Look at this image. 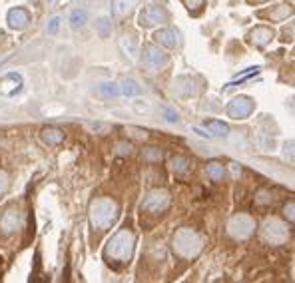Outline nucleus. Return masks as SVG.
I'll return each mask as SVG.
<instances>
[{"label":"nucleus","mask_w":295,"mask_h":283,"mask_svg":"<svg viewBox=\"0 0 295 283\" xmlns=\"http://www.w3.org/2000/svg\"><path fill=\"white\" fill-rule=\"evenodd\" d=\"M134 243H136V238H134L132 231H128V229L118 231L106 245V260H110V263H126L132 257Z\"/></svg>","instance_id":"obj_1"},{"label":"nucleus","mask_w":295,"mask_h":283,"mask_svg":"<svg viewBox=\"0 0 295 283\" xmlns=\"http://www.w3.org/2000/svg\"><path fill=\"white\" fill-rule=\"evenodd\" d=\"M118 218V203L112 200H96L90 207V222L96 229H106Z\"/></svg>","instance_id":"obj_2"},{"label":"nucleus","mask_w":295,"mask_h":283,"mask_svg":"<svg viewBox=\"0 0 295 283\" xmlns=\"http://www.w3.org/2000/svg\"><path fill=\"white\" fill-rule=\"evenodd\" d=\"M202 238L191 229H180L174 235V251L182 257H193L202 249Z\"/></svg>","instance_id":"obj_3"},{"label":"nucleus","mask_w":295,"mask_h":283,"mask_svg":"<svg viewBox=\"0 0 295 283\" xmlns=\"http://www.w3.org/2000/svg\"><path fill=\"white\" fill-rule=\"evenodd\" d=\"M253 229H255V222H253L250 216H243V214L235 216L232 222H230V233L235 235V238H239V240L250 238L253 233Z\"/></svg>","instance_id":"obj_4"},{"label":"nucleus","mask_w":295,"mask_h":283,"mask_svg":"<svg viewBox=\"0 0 295 283\" xmlns=\"http://www.w3.org/2000/svg\"><path fill=\"white\" fill-rule=\"evenodd\" d=\"M252 112H253V100L248 98V96H239V98L230 102V106H228V116L233 118V120H243Z\"/></svg>","instance_id":"obj_5"},{"label":"nucleus","mask_w":295,"mask_h":283,"mask_svg":"<svg viewBox=\"0 0 295 283\" xmlns=\"http://www.w3.org/2000/svg\"><path fill=\"white\" fill-rule=\"evenodd\" d=\"M142 58H144V66H146L150 72H156V70H160L166 62H168V56L158 48V46H146L144 48V54H142Z\"/></svg>","instance_id":"obj_6"},{"label":"nucleus","mask_w":295,"mask_h":283,"mask_svg":"<svg viewBox=\"0 0 295 283\" xmlns=\"http://www.w3.org/2000/svg\"><path fill=\"white\" fill-rule=\"evenodd\" d=\"M168 20V12L160 6H146L142 12H140V24L142 26H156V24H162V22Z\"/></svg>","instance_id":"obj_7"},{"label":"nucleus","mask_w":295,"mask_h":283,"mask_svg":"<svg viewBox=\"0 0 295 283\" xmlns=\"http://www.w3.org/2000/svg\"><path fill=\"white\" fill-rule=\"evenodd\" d=\"M169 205V194L168 192H154L146 198V202L142 205V209L152 211V214H160L164 209H168Z\"/></svg>","instance_id":"obj_8"},{"label":"nucleus","mask_w":295,"mask_h":283,"mask_svg":"<svg viewBox=\"0 0 295 283\" xmlns=\"http://www.w3.org/2000/svg\"><path fill=\"white\" fill-rule=\"evenodd\" d=\"M265 238L272 243H281L287 240V229H285V225H281L277 220H269V222L265 223Z\"/></svg>","instance_id":"obj_9"},{"label":"nucleus","mask_w":295,"mask_h":283,"mask_svg":"<svg viewBox=\"0 0 295 283\" xmlns=\"http://www.w3.org/2000/svg\"><path fill=\"white\" fill-rule=\"evenodd\" d=\"M20 88H22L20 74L10 72V74H6V76L0 80V94H4V96H14Z\"/></svg>","instance_id":"obj_10"},{"label":"nucleus","mask_w":295,"mask_h":283,"mask_svg":"<svg viewBox=\"0 0 295 283\" xmlns=\"http://www.w3.org/2000/svg\"><path fill=\"white\" fill-rule=\"evenodd\" d=\"M28 22H30V16H28V12H26L24 8H14V10L8 12V24H10V28L22 30V28H26Z\"/></svg>","instance_id":"obj_11"},{"label":"nucleus","mask_w":295,"mask_h":283,"mask_svg":"<svg viewBox=\"0 0 295 283\" xmlns=\"http://www.w3.org/2000/svg\"><path fill=\"white\" fill-rule=\"evenodd\" d=\"M154 38L160 42L162 46H166V48H174V46H178V42H180V34H178L174 28H164V30H158Z\"/></svg>","instance_id":"obj_12"},{"label":"nucleus","mask_w":295,"mask_h":283,"mask_svg":"<svg viewBox=\"0 0 295 283\" xmlns=\"http://www.w3.org/2000/svg\"><path fill=\"white\" fill-rule=\"evenodd\" d=\"M18 223H20V216H18V211H14V209H6V214H4L2 220H0V227H2L4 233H10V231L16 229Z\"/></svg>","instance_id":"obj_13"},{"label":"nucleus","mask_w":295,"mask_h":283,"mask_svg":"<svg viewBox=\"0 0 295 283\" xmlns=\"http://www.w3.org/2000/svg\"><path fill=\"white\" fill-rule=\"evenodd\" d=\"M140 4V0H114L112 2V10H114V14L116 16H124V14H128L134 6H138Z\"/></svg>","instance_id":"obj_14"},{"label":"nucleus","mask_w":295,"mask_h":283,"mask_svg":"<svg viewBox=\"0 0 295 283\" xmlns=\"http://www.w3.org/2000/svg\"><path fill=\"white\" fill-rule=\"evenodd\" d=\"M272 30L269 28H263V26H259V28H255L252 32V40L253 44H257V46H265L267 42L272 40Z\"/></svg>","instance_id":"obj_15"},{"label":"nucleus","mask_w":295,"mask_h":283,"mask_svg":"<svg viewBox=\"0 0 295 283\" xmlns=\"http://www.w3.org/2000/svg\"><path fill=\"white\" fill-rule=\"evenodd\" d=\"M86 22H88V12H86L84 8H76L72 12V16H70V26L74 30H80V28L86 26Z\"/></svg>","instance_id":"obj_16"},{"label":"nucleus","mask_w":295,"mask_h":283,"mask_svg":"<svg viewBox=\"0 0 295 283\" xmlns=\"http://www.w3.org/2000/svg\"><path fill=\"white\" fill-rule=\"evenodd\" d=\"M208 178H211L213 182H222L224 178H226V170H224V166L217 162H211L208 163Z\"/></svg>","instance_id":"obj_17"},{"label":"nucleus","mask_w":295,"mask_h":283,"mask_svg":"<svg viewBox=\"0 0 295 283\" xmlns=\"http://www.w3.org/2000/svg\"><path fill=\"white\" fill-rule=\"evenodd\" d=\"M169 166H171V170L176 172V174H186L188 170H190L191 162L188 160V158H182V156H176L171 162H169Z\"/></svg>","instance_id":"obj_18"},{"label":"nucleus","mask_w":295,"mask_h":283,"mask_svg":"<svg viewBox=\"0 0 295 283\" xmlns=\"http://www.w3.org/2000/svg\"><path fill=\"white\" fill-rule=\"evenodd\" d=\"M98 92L104 96V98H116L120 94V88L114 84V82H104L98 86Z\"/></svg>","instance_id":"obj_19"},{"label":"nucleus","mask_w":295,"mask_h":283,"mask_svg":"<svg viewBox=\"0 0 295 283\" xmlns=\"http://www.w3.org/2000/svg\"><path fill=\"white\" fill-rule=\"evenodd\" d=\"M206 130L210 132L211 136H226V134H228V126L215 120L206 122Z\"/></svg>","instance_id":"obj_20"},{"label":"nucleus","mask_w":295,"mask_h":283,"mask_svg":"<svg viewBox=\"0 0 295 283\" xmlns=\"http://www.w3.org/2000/svg\"><path fill=\"white\" fill-rule=\"evenodd\" d=\"M42 138L46 144H60L64 140V134L60 130H56V128H48V130L42 132Z\"/></svg>","instance_id":"obj_21"},{"label":"nucleus","mask_w":295,"mask_h":283,"mask_svg":"<svg viewBox=\"0 0 295 283\" xmlns=\"http://www.w3.org/2000/svg\"><path fill=\"white\" fill-rule=\"evenodd\" d=\"M96 32L100 34V38H108L112 34V22L108 16H102L100 20L96 22Z\"/></svg>","instance_id":"obj_22"},{"label":"nucleus","mask_w":295,"mask_h":283,"mask_svg":"<svg viewBox=\"0 0 295 283\" xmlns=\"http://www.w3.org/2000/svg\"><path fill=\"white\" fill-rule=\"evenodd\" d=\"M122 92H124L126 96H138V94L142 92V88L138 86V82H136V80L126 78V80L122 82Z\"/></svg>","instance_id":"obj_23"},{"label":"nucleus","mask_w":295,"mask_h":283,"mask_svg":"<svg viewBox=\"0 0 295 283\" xmlns=\"http://www.w3.org/2000/svg\"><path fill=\"white\" fill-rule=\"evenodd\" d=\"M144 160H148V162H160L162 160V152L158 148H148L146 152H144Z\"/></svg>","instance_id":"obj_24"},{"label":"nucleus","mask_w":295,"mask_h":283,"mask_svg":"<svg viewBox=\"0 0 295 283\" xmlns=\"http://www.w3.org/2000/svg\"><path fill=\"white\" fill-rule=\"evenodd\" d=\"M184 4L188 6V8H195V10H200L202 6H204V0H184Z\"/></svg>","instance_id":"obj_25"},{"label":"nucleus","mask_w":295,"mask_h":283,"mask_svg":"<svg viewBox=\"0 0 295 283\" xmlns=\"http://www.w3.org/2000/svg\"><path fill=\"white\" fill-rule=\"evenodd\" d=\"M6 187H8V178H6L4 172H0V194H4Z\"/></svg>","instance_id":"obj_26"},{"label":"nucleus","mask_w":295,"mask_h":283,"mask_svg":"<svg viewBox=\"0 0 295 283\" xmlns=\"http://www.w3.org/2000/svg\"><path fill=\"white\" fill-rule=\"evenodd\" d=\"M58 26H60V18H52V20H50V26H48V32H50V34H56Z\"/></svg>","instance_id":"obj_27"},{"label":"nucleus","mask_w":295,"mask_h":283,"mask_svg":"<svg viewBox=\"0 0 295 283\" xmlns=\"http://www.w3.org/2000/svg\"><path fill=\"white\" fill-rule=\"evenodd\" d=\"M164 114H166V118H168L169 122L178 120V114H176V112H171V110H164Z\"/></svg>","instance_id":"obj_28"},{"label":"nucleus","mask_w":295,"mask_h":283,"mask_svg":"<svg viewBox=\"0 0 295 283\" xmlns=\"http://www.w3.org/2000/svg\"><path fill=\"white\" fill-rule=\"evenodd\" d=\"M118 148H120V150H118L120 154H130V146H126L124 142H122V144H118Z\"/></svg>","instance_id":"obj_29"}]
</instances>
